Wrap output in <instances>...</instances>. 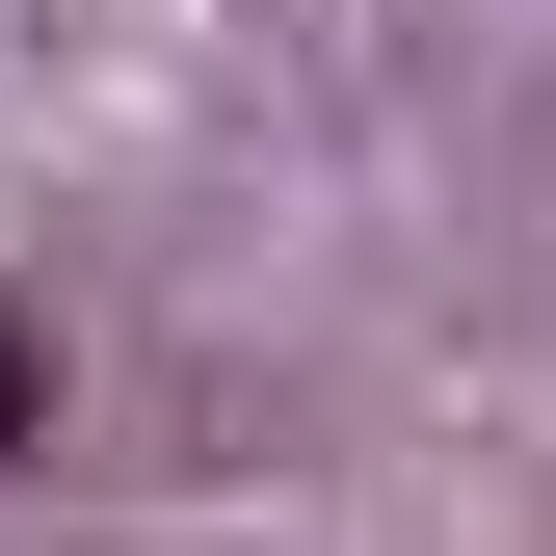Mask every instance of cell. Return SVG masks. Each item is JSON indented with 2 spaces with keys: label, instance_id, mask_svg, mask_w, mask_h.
<instances>
[{
  "label": "cell",
  "instance_id": "obj_1",
  "mask_svg": "<svg viewBox=\"0 0 556 556\" xmlns=\"http://www.w3.org/2000/svg\"><path fill=\"white\" fill-rule=\"evenodd\" d=\"M0 451H53V318L0 292Z\"/></svg>",
  "mask_w": 556,
  "mask_h": 556
}]
</instances>
